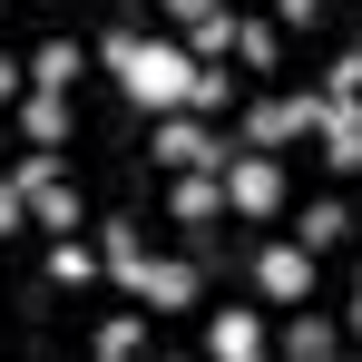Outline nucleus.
<instances>
[{"label": "nucleus", "instance_id": "nucleus-1", "mask_svg": "<svg viewBox=\"0 0 362 362\" xmlns=\"http://www.w3.org/2000/svg\"><path fill=\"white\" fill-rule=\"evenodd\" d=\"M98 69H118V88L137 98V108H186V88H196V59H186L177 40H137V30H108L98 40Z\"/></svg>", "mask_w": 362, "mask_h": 362}, {"label": "nucleus", "instance_id": "nucleus-2", "mask_svg": "<svg viewBox=\"0 0 362 362\" xmlns=\"http://www.w3.org/2000/svg\"><path fill=\"white\" fill-rule=\"evenodd\" d=\"M323 108H333V98H313V88H294V98H255V108H245V147H264V157H274V147L313 137Z\"/></svg>", "mask_w": 362, "mask_h": 362}, {"label": "nucleus", "instance_id": "nucleus-3", "mask_svg": "<svg viewBox=\"0 0 362 362\" xmlns=\"http://www.w3.org/2000/svg\"><path fill=\"white\" fill-rule=\"evenodd\" d=\"M216 186H226L235 216H274V206H284V167H274L264 147H235V157L216 167Z\"/></svg>", "mask_w": 362, "mask_h": 362}, {"label": "nucleus", "instance_id": "nucleus-4", "mask_svg": "<svg viewBox=\"0 0 362 362\" xmlns=\"http://www.w3.org/2000/svg\"><path fill=\"white\" fill-rule=\"evenodd\" d=\"M157 157H167V167H206V177H216V167H226L235 147H226V137H216L206 118H186V108H167V118H157Z\"/></svg>", "mask_w": 362, "mask_h": 362}, {"label": "nucleus", "instance_id": "nucleus-5", "mask_svg": "<svg viewBox=\"0 0 362 362\" xmlns=\"http://www.w3.org/2000/svg\"><path fill=\"white\" fill-rule=\"evenodd\" d=\"M255 284L274 303H303L313 294V255H303V245H264V255H255Z\"/></svg>", "mask_w": 362, "mask_h": 362}, {"label": "nucleus", "instance_id": "nucleus-6", "mask_svg": "<svg viewBox=\"0 0 362 362\" xmlns=\"http://www.w3.org/2000/svg\"><path fill=\"white\" fill-rule=\"evenodd\" d=\"M127 294L157 303V313H186V303H196V264H157V255H147V264L127 274Z\"/></svg>", "mask_w": 362, "mask_h": 362}, {"label": "nucleus", "instance_id": "nucleus-7", "mask_svg": "<svg viewBox=\"0 0 362 362\" xmlns=\"http://www.w3.org/2000/svg\"><path fill=\"white\" fill-rule=\"evenodd\" d=\"M167 206H177V226H216V216H226V186L206 177V167H177V186H167Z\"/></svg>", "mask_w": 362, "mask_h": 362}, {"label": "nucleus", "instance_id": "nucleus-8", "mask_svg": "<svg viewBox=\"0 0 362 362\" xmlns=\"http://www.w3.org/2000/svg\"><path fill=\"white\" fill-rule=\"evenodd\" d=\"M20 137H30V147H59L69 137V88H30V98H20Z\"/></svg>", "mask_w": 362, "mask_h": 362}, {"label": "nucleus", "instance_id": "nucleus-9", "mask_svg": "<svg viewBox=\"0 0 362 362\" xmlns=\"http://www.w3.org/2000/svg\"><path fill=\"white\" fill-rule=\"evenodd\" d=\"M206 353L216 362H255L264 353V323H255V313H216V323H206Z\"/></svg>", "mask_w": 362, "mask_h": 362}, {"label": "nucleus", "instance_id": "nucleus-10", "mask_svg": "<svg viewBox=\"0 0 362 362\" xmlns=\"http://www.w3.org/2000/svg\"><path fill=\"white\" fill-rule=\"evenodd\" d=\"M98 264H108V274H137V264H147V245H137V226H127V216H108V226H98Z\"/></svg>", "mask_w": 362, "mask_h": 362}, {"label": "nucleus", "instance_id": "nucleus-11", "mask_svg": "<svg viewBox=\"0 0 362 362\" xmlns=\"http://www.w3.org/2000/svg\"><path fill=\"white\" fill-rule=\"evenodd\" d=\"M284 353H294V362H333V353H343V333H333L323 313H294V333H284Z\"/></svg>", "mask_w": 362, "mask_h": 362}, {"label": "nucleus", "instance_id": "nucleus-12", "mask_svg": "<svg viewBox=\"0 0 362 362\" xmlns=\"http://www.w3.org/2000/svg\"><path fill=\"white\" fill-rule=\"evenodd\" d=\"M30 216H40L49 235H78V196H69L59 177H49V186H30Z\"/></svg>", "mask_w": 362, "mask_h": 362}, {"label": "nucleus", "instance_id": "nucleus-13", "mask_svg": "<svg viewBox=\"0 0 362 362\" xmlns=\"http://www.w3.org/2000/svg\"><path fill=\"white\" fill-rule=\"evenodd\" d=\"M88 274H98V245H78V235L49 245V284H88Z\"/></svg>", "mask_w": 362, "mask_h": 362}, {"label": "nucleus", "instance_id": "nucleus-14", "mask_svg": "<svg viewBox=\"0 0 362 362\" xmlns=\"http://www.w3.org/2000/svg\"><path fill=\"white\" fill-rule=\"evenodd\" d=\"M78 78V40H49L40 59H30V88H69Z\"/></svg>", "mask_w": 362, "mask_h": 362}, {"label": "nucleus", "instance_id": "nucleus-15", "mask_svg": "<svg viewBox=\"0 0 362 362\" xmlns=\"http://www.w3.org/2000/svg\"><path fill=\"white\" fill-rule=\"evenodd\" d=\"M343 235H353V216H343V206L323 196V206L303 216V255H323V245H343Z\"/></svg>", "mask_w": 362, "mask_h": 362}, {"label": "nucleus", "instance_id": "nucleus-16", "mask_svg": "<svg viewBox=\"0 0 362 362\" xmlns=\"http://www.w3.org/2000/svg\"><path fill=\"white\" fill-rule=\"evenodd\" d=\"M98 353H108V362L147 353V323H137V313H108V323H98Z\"/></svg>", "mask_w": 362, "mask_h": 362}, {"label": "nucleus", "instance_id": "nucleus-17", "mask_svg": "<svg viewBox=\"0 0 362 362\" xmlns=\"http://www.w3.org/2000/svg\"><path fill=\"white\" fill-rule=\"evenodd\" d=\"M235 59L245 69H274V20H235Z\"/></svg>", "mask_w": 362, "mask_h": 362}, {"label": "nucleus", "instance_id": "nucleus-18", "mask_svg": "<svg viewBox=\"0 0 362 362\" xmlns=\"http://www.w3.org/2000/svg\"><path fill=\"white\" fill-rule=\"evenodd\" d=\"M226 49H235V10H216V20H196V49H186V59H226Z\"/></svg>", "mask_w": 362, "mask_h": 362}, {"label": "nucleus", "instance_id": "nucleus-19", "mask_svg": "<svg viewBox=\"0 0 362 362\" xmlns=\"http://www.w3.org/2000/svg\"><path fill=\"white\" fill-rule=\"evenodd\" d=\"M362 88V49H333V69H323V98H353Z\"/></svg>", "mask_w": 362, "mask_h": 362}, {"label": "nucleus", "instance_id": "nucleus-20", "mask_svg": "<svg viewBox=\"0 0 362 362\" xmlns=\"http://www.w3.org/2000/svg\"><path fill=\"white\" fill-rule=\"evenodd\" d=\"M20 226H30V196H20V186L0 177V235H20Z\"/></svg>", "mask_w": 362, "mask_h": 362}, {"label": "nucleus", "instance_id": "nucleus-21", "mask_svg": "<svg viewBox=\"0 0 362 362\" xmlns=\"http://www.w3.org/2000/svg\"><path fill=\"white\" fill-rule=\"evenodd\" d=\"M157 10H167V20H177V30H196V20H216V10H226V0H157Z\"/></svg>", "mask_w": 362, "mask_h": 362}, {"label": "nucleus", "instance_id": "nucleus-22", "mask_svg": "<svg viewBox=\"0 0 362 362\" xmlns=\"http://www.w3.org/2000/svg\"><path fill=\"white\" fill-rule=\"evenodd\" d=\"M274 10H284L294 30H313V10H323V0H274Z\"/></svg>", "mask_w": 362, "mask_h": 362}, {"label": "nucleus", "instance_id": "nucleus-23", "mask_svg": "<svg viewBox=\"0 0 362 362\" xmlns=\"http://www.w3.org/2000/svg\"><path fill=\"white\" fill-rule=\"evenodd\" d=\"M20 78H30V69H10V59H0V108H10V98H20Z\"/></svg>", "mask_w": 362, "mask_h": 362}]
</instances>
